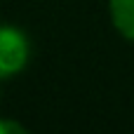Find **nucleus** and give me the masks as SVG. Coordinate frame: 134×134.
<instances>
[{
	"mask_svg": "<svg viewBox=\"0 0 134 134\" xmlns=\"http://www.w3.org/2000/svg\"><path fill=\"white\" fill-rule=\"evenodd\" d=\"M28 40L14 26H0V80L19 73L28 61Z\"/></svg>",
	"mask_w": 134,
	"mask_h": 134,
	"instance_id": "obj_1",
	"label": "nucleus"
},
{
	"mask_svg": "<svg viewBox=\"0 0 134 134\" xmlns=\"http://www.w3.org/2000/svg\"><path fill=\"white\" fill-rule=\"evenodd\" d=\"M111 19L127 40H134V0H111Z\"/></svg>",
	"mask_w": 134,
	"mask_h": 134,
	"instance_id": "obj_2",
	"label": "nucleus"
},
{
	"mask_svg": "<svg viewBox=\"0 0 134 134\" xmlns=\"http://www.w3.org/2000/svg\"><path fill=\"white\" fill-rule=\"evenodd\" d=\"M24 127L12 122V120H0V134H21Z\"/></svg>",
	"mask_w": 134,
	"mask_h": 134,
	"instance_id": "obj_3",
	"label": "nucleus"
}]
</instances>
